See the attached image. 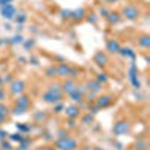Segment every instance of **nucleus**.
I'll list each match as a JSON object with an SVG mask.
<instances>
[{
	"instance_id": "obj_1",
	"label": "nucleus",
	"mask_w": 150,
	"mask_h": 150,
	"mask_svg": "<svg viewBox=\"0 0 150 150\" xmlns=\"http://www.w3.org/2000/svg\"><path fill=\"white\" fill-rule=\"evenodd\" d=\"M56 69H57V77H62V78H72V80H75L80 75V69L78 68H74V66H71V65H68V63H59L57 66H56Z\"/></svg>"
},
{
	"instance_id": "obj_2",
	"label": "nucleus",
	"mask_w": 150,
	"mask_h": 150,
	"mask_svg": "<svg viewBox=\"0 0 150 150\" xmlns=\"http://www.w3.org/2000/svg\"><path fill=\"white\" fill-rule=\"evenodd\" d=\"M56 150H77L78 149V141L72 138V137H66V138H57L54 143Z\"/></svg>"
},
{
	"instance_id": "obj_3",
	"label": "nucleus",
	"mask_w": 150,
	"mask_h": 150,
	"mask_svg": "<svg viewBox=\"0 0 150 150\" xmlns=\"http://www.w3.org/2000/svg\"><path fill=\"white\" fill-rule=\"evenodd\" d=\"M129 131H131V123L126 119H120L112 125V134H114L116 137L126 135V134H129Z\"/></svg>"
},
{
	"instance_id": "obj_4",
	"label": "nucleus",
	"mask_w": 150,
	"mask_h": 150,
	"mask_svg": "<svg viewBox=\"0 0 150 150\" xmlns=\"http://www.w3.org/2000/svg\"><path fill=\"white\" fill-rule=\"evenodd\" d=\"M120 15L125 17L126 20H129V21H137L140 18V9L137 8L135 5H126V6L122 8Z\"/></svg>"
},
{
	"instance_id": "obj_5",
	"label": "nucleus",
	"mask_w": 150,
	"mask_h": 150,
	"mask_svg": "<svg viewBox=\"0 0 150 150\" xmlns=\"http://www.w3.org/2000/svg\"><path fill=\"white\" fill-rule=\"evenodd\" d=\"M62 98H63V93L62 92H51V90H47L42 93V101L45 104H57V102H62Z\"/></svg>"
},
{
	"instance_id": "obj_6",
	"label": "nucleus",
	"mask_w": 150,
	"mask_h": 150,
	"mask_svg": "<svg viewBox=\"0 0 150 150\" xmlns=\"http://www.w3.org/2000/svg\"><path fill=\"white\" fill-rule=\"evenodd\" d=\"M128 75H129V81H131L132 87H134L135 90H140V89H141V83H140V80H138V68H137V65L134 63V62H132L131 66H129Z\"/></svg>"
},
{
	"instance_id": "obj_7",
	"label": "nucleus",
	"mask_w": 150,
	"mask_h": 150,
	"mask_svg": "<svg viewBox=\"0 0 150 150\" xmlns=\"http://www.w3.org/2000/svg\"><path fill=\"white\" fill-rule=\"evenodd\" d=\"M9 86V93L12 96H20L24 93V90H26V83H24L23 80H14Z\"/></svg>"
},
{
	"instance_id": "obj_8",
	"label": "nucleus",
	"mask_w": 150,
	"mask_h": 150,
	"mask_svg": "<svg viewBox=\"0 0 150 150\" xmlns=\"http://www.w3.org/2000/svg\"><path fill=\"white\" fill-rule=\"evenodd\" d=\"M63 112H65V116L68 119H75V120H77L81 116V108L78 105H75V104H71V105L65 107Z\"/></svg>"
},
{
	"instance_id": "obj_9",
	"label": "nucleus",
	"mask_w": 150,
	"mask_h": 150,
	"mask_svg": "<svg viewBox=\"0 0 150 150\" xmlns=\"http://www.w3.org/2000/svg\"><path fill=\"white\" fill-rule=\"evenodd\" d=\"M0 14H2V17H3L5 20H14L15 15H17V9H15V6L12 5V3H9V5H6V6H2V9H0Z\"/></svg>"
},
{
	"instance_id": "obj_10",
	"label": "nucleus",
	"mask_w": 150,
	"mask_h": 150,
	"mask_svg": "<svg viewBox=\"0 0 150 150\" xmlns=\"http://www.w3.org/2000/svg\"><path fill=\"white\" fill-rule=\"evenodd\" d=\"M60 86H62V93L63 95H69L71 92H74L75 89H77V81L75 80H72V78H65V81L63 83H60Z\"/></svg>"
},
{
	"instance_id": "obj_11",
	"label": "nucleus",
	"mask_w": 150,
	"mask_h": 150,
	"mask_svg": "<svg viewBox=\"0 0 150 150\" xmlns=\"http://www.w3.org/2000/svg\"><path fill=\"white\" fill-rule=\"evenodd\" d=\"M93 62L99 66V68H105L108 63H110V57L105 51H98L93 57Z\"/></svg>"
},
{
	"instance_id": "obj_12",
	"label": "nucleus",
	"mask_w": 150,
	"mask_h": 150,
	"mask_svg": "<svg viewBox=\"0 0 150 150\" xmlns=\"http://www.w3.org/2000/svg\"><path fill=\"white\" fill-rule=\"evenodd\" d=\"M112 101H114V98H112L111 95H101L99 98L95 99V104L102 110V108H108L112 104Z\"/></svg>"
},
{
	"instance_id": "obj_13",
	"label": "nucleus",
	"mask_w": 150,
	"mask_h": 150,
	"mask_svg": "<svg viewBox=\"0 0 150 150\" xmlns=\"http://www.w3.org/2000/svg\"><path fill=\"white\" fill-rule=\"evenodd\" d=\"M15 105H18V107H21V108H26V110H29L30 108V105H32V99L27 96V95H20V96H17V99H15Z\"/></svg>"
},
{
	"instance_id": "obj_14",
	"label": "nucleus",
	"mask_w": 150,
	"mask_h": 150,
	"mask_svg": "<svg viewBox=\"0 0 150 150\" xmlns=\"http://www.w3.org/2000/svg\"><path fill=\"white\" fill-rule=\"evenodd\" d=\"M86 86H87V89H89V92H93L96 95H99L102 92V89H104V86L99 81H96V80H89L86 83Z\"/></svg>"
},
{
	"instance_id": "obj_15",
	"label": "nucleus",
	"mask_w": 150,
	"mask_h": 150,
	"mask_svg": "<svg viewBox=\"0 0 150 150\" xmlns=\"http://www.w3.org/2000/svg\"><path fill=\"white\" fill-rule=\"evenodd\" d=\"M117 54H120L123 59H131L132 62L137 59V53L134 51L132 48H129V47H120V50H119Z\"/></svg>"
},
{
	"instance_id": "obj_16",
	"label": "nucleus",
	"mask_w": 150,
	"mask_h": 150,
	"mask_svg": "<svg viewBox=\"0 0 150 150\" xmlns=\"http://www.w3.org/2000/svg\"><path fill=\"white\" fill-rule=\"evenodd\" d=\"M68 96H69V99L72 101V104H81L84 101V93L78 89V86H77V89H75L74 92H71Z\"/></svg>"
},
{
	"instance_id": "obj_17",
	"label": "nucleus",
	"mask_w": 150,
	"mask_h": 150,
	"mask_svg": "<svg viewBox=\"0 0 150 150\" xmlns=\"http://www.w3.org/2000/svg\"><path fill=\"white\" fill-rule=\"evenodd\" d=\"M120 42L117 39H108L107 41V51L111 53V54H117L119 50H120Z\"/></svg>"
},
{
	"instance_id": "obj_18",
	"label": "nucleus",
	"mask_w": 150,
	"mask_h": 150,
	"mask_svg": "<svg viewBox=\"0 0 150 150\" xmlns=\"http://www.w3.org/2000/svg\"><path fill=\"white\" fill-rule=\"evenodd\" d=\"M107 18V21H108V24H117V23H120V20H122V15H120V12H117V11H110L108 12V15L105 17Z\"/></svg>"
},
{
	"instance_id": "obj_19",
	"label": "nucleus",
	"mask_w": 150,
	"mask_h": 150,
	"mask_svg": "<svg viewBox=\"0 0 150 150\" xmlns=\"http://www.w3.org/2000/svg\"><path fill=\"white\" fill-rule=\"evenodd\" d=\"M86 15H87L86 9H84V8H78V9L72 11L71 18H72V20H75V21H81V20H84V18H86Z\"/></svg>"
},
{
	"instance_id": "obj_20",
	"label": "nucleus",
	"mask_w": 150,
	"mask_h": 150,
	"mask_svg": "<svg viewBox=\"0 0 150 150\" xmlns=\"http://www.w3.org/2000/svg\"><path fill=\"white\" fill-rule=\"evenodd\" d=\"M137 44H138L140 48L149 50V48H150V36H149V35H141V36H138Z\"/></svg>"
},
{
	"instance_id": "obj_21",
	"label": "nucleus",
	"mask_w": 150,
	"mask_h": 150,
	"mask_svg": "<svg viewBox=\"0 0 150 150\" xmlns=\"http://www.w3.org/2000/svg\"><path fill=\"white\" fill-rule=\"evenodd\" d=\"M8 138H9V141L11 143H23L24 141V138H26V135L24 134H21V132H14V134H9L8 135Z\"/></svg>"
},
{
	"instance_id": "obj_22",
	"label": "nucleus",
	"mask_w": 150,
	"mask_h": 150,
	"mask_svg": "<svg viewBox=\"0 0 150 150\" xmlns=\"http://www.w3.org/2000/svg\"><path fill=\"white\" fill-rule=\"evenodd\" d=\"M95 80H96V81H99L102 86H105V84L108 83L110 77H108V74H107V72L101 71V72H98V74H96V78H95Z\"/></svg>"
},
{
	"instance_id": "obj_23",
	"label": "nucleus",
	"mask_w": 150,
	"mask_h": 150,
	"mask_svg": "<svg viewBox=\"0 0 150 150\" xmlns=\"http://www.w3.org/2000/svg\"><path fill=\"white\" fill-rule=\"evenodd\" d=\"M15 126H17V131L21 132V134H24V135L29 134L32 131V126H30V125H27V123H17Z\"/></svg>"
},
{
	"instance_id": "obj_24",
	"label": "nucleus",
	"mask_w": 150,
	"mask_h": 150,
	"mask_svg": "<svg viewBox=\"0 0 150 150\" xmlns=\"http://www.w3.org/2000/svg\"><path fill=\"white\" fill-rule=\"evenodd\" d=\"M147 149H149L147 140H138L134 143V150H147Z\"/></svg>"
},
{
	"instance_id": "obj_25",
	"label": "nucleus",
	"mask_w": 150,
	"mask_h": 150,
	"mask_svg": "<svg viewBox=\"0 0 150 150\" xmlns=\"http://www.w3.org/2000/svg\"><path fill=\"white\" fill-rule=\"evenodd\" d=\"M30 146H32V140H29L27 137H26V138H24V141L20 143L18 147L14 149V150H30Z\"/></svg>"
},
{
	"instance_id": "obj_26",
	"label": "nucleus",
	"mask_w": 150,
	"mask_h": 150,
	"mask_svg": "<svg viewBox=\"0 0 150 150\" xmlns=\"http://www.w3.org/2000/svg\"><path fill=\"white\" fill-rule=\"evenodd\" d=\"M45 77H48V78H56V77H57V69H56L54 65L48 66V68L45 69Z\"/></svg>"
},
{
	"instance_id": "obj_27",
	"label": "nucleus",
	"mask_w": 150,
	"mask_h": 150,
	"mask_svg": "<svg viewBox=\"0 0 150 150\" xmlns=\"http://www.w3.org/2000/svg\"><path fill=\"white\" fill-rule=\"evenodd\" d=\"M33 119H35L36 123H42L47 119V112L45 111H36L35 114H33Z\"/></svg>"
},
{
	"instance_id": "obj_28",
	"label": "nucleus",
	"mask_w": 150,
	"mask_h": 150,
	"mask_svg": "<svg viewBox=\"0 0 150 150\" xmlns=\"http://www.w3.org/2000/svg\"><path fill=\"white\" fill-rule=\"evenodd\" d=\"M11 112H12L14 116H23V114H26V112H27V110H26V108H21V107H18V105H14V107L11 108Z\"/></svg>"
},
{
	"instance_id": "obj_29",
	"label": "nucleus",
	"mask_w": 150,
	"mask_h": 150,
	"mask_svg": "<svg viewBox=\"0 0 150 150\" xmlns=\"http://www.w3.org/2000/svg\"><path fill=\"white\" fill-rule=\"evenodd\" d=\"M14 20L17 21V24H20V26H21V24H24V23L27 21V14H26V12H18Z\"/></svg>"
},
{
	"instance_id": "obj_30",
	"label": "nucleus",
	"mask_w": 150,
	"mask_h": 150,
	"mask_svg": "<svg viewBox=\"0 0 150 150\" xmlns=\"http://www.w3.org/2000/svg\"><path fill=\"white\" fill-rule=\"evenodd\" d=\"M23 41H24V38L21 35H15V36H12L11 39H8V44L15 45V44H23Z\"/></svg>"
},
{
	"instance_id": "obj_31",
	"label": "nucleus",
	"mask_w": 150,
	"mask_h": 150,
	"mask_svg": "<svg viewBox=\"0 0 150 150\" xmlns=\"http://www.w3.org/2000/svg\"><path fill=\"white\" fill-rule=\"evenodd\" d=\"M93 117H95V116H92L90 112H87V114H84V116L81 117V123H83V125H90V123L93 122Z\"/></svg>"
},
{
	"instance_id": "obj_32",
	"label": "nucleus",
	"mask_w": 150,
	"mask_h": 150,
	"mask_svg": "<svg viewBox=\"0 0 150 150\" xmlns=\"http://www.w3.org/2000/svg\"><path fill=\"white\" fill-rule=\"evenodd\" d=\"M48 90H51V92H62V86H60V83L54 81V83H51L48 86Z\"/></svg>"
},
{
	"instance_id": "obj_33",
	"label": "nucleus",
	"mask_w": 150,
	"mask_h": 150,
	"mask_svg": "<svg viewBox=\"0 0 150 150\" xmlns=\"http://www.w3.org/2000/svg\"><path fill=\"white\" fill-rule=\"evenodd\" d=\"M0 150H14V146H12L11 141H2L0 143Z\"/></svg>"
},
{
	"instance_id": "obj_34",
	"label": "nucleus",
	"mask_w": 150,
	"mask_h": 150,
	"mask_svg": "<svg viewBox=\"0 0 150 150\" xmlns=\"http://www.w3.org/2000/svg\"><path fill=\"white\" fill-rule=\"evenodd\" d=\"M0 112H2L3 116H8V114H11V107H8L5 102H0Z\"/></svg>"
},
{
	"instance_id": "obj_35",
	"label": "nucleus",
	"mask_w": 150,
	"mask_h": 150,
	"mask_svg": "<svg viewBox=\"0 0 150 150\" xmlns=\"http://www.w3.org/2000/svg\"><path fill=\"white\" fill-rule=\"evenodd\" d=\"M63 110H65L63 102H57V104H54V112H56V114H60V112H63Z\"/></svg>"
},
{
	"instance_id": "obj_36",
	"label": "nucleus",
	"mask_w": 150,
	"mask_h": 150,
	"mask_svg": "<svg viewBox=\"0 0 150 150\" xmlns=\"http://www.w3.org/2000/svg\"><path fill=\"white\" fill-rule=\"evenodd\" d=\"M71 14H72V11H69V9H62L60 11V15L63 20H71Z\"/></svg>"
},
{
	"instance_id": "obj_37",
	"label": "nucleus",
	"mask_w": 150,
	"mask_h": 150,
	"mask_svg": "<svg viewBox=\"0 0 150 150\" xmlns=\"http://www.w3.org/2000/svg\"><path fill=\"white\" fill-rule=\"evenodd\" d=\"M86 18H87V21L92 23V24H96V23H98V15H96V14H93V12H92V14H87V15H86Z\"/></svg>"
},
{
	"instance_id": "obj_38",
	"label": "nucleus",
	"mask_w": 150,
	"mask_h": 150,
	"mask_svg": "<svg viewBox=\"0 0 150 150\" xmlns=\"http://www.w3.org/2000/svg\"><path fill=\"white\" fill-rule=\"evenodd\" d=\"M69 137V131L68 129H59L57 131V138H66Z\"/></svg>"
},
{
	"instance_id": "obj_39",
	"label": "nucleus",
	"mask_w": 150,
	"mask_h": 150,
	"mask_svg": "<svg viewBox=\"0 0 150 150\" xmlns=\"http://www.w3.org/2000/svg\"><path fill=\"white\" fill-rule=\"evenodd\" d=\"M84 99H86V101H89V102H92V101H95V99H96V93L87 92V93L84 95Z\"/></svg>"
},
{
	"instance_id": "obj_40",
	"label": "nucleus",
	"mask_w": 150,
	"mask_h": 150,
	"mask_svg": "<svg viewBox=\"0 0 150 150\" xmlns=\"http://www.w3.org/2000/svg\"><path fill=\"white\" fill-rule=\"evenodd\" d=\"M99 111H101V108H99V107H98L96 104H93V105H90V107H89V112H90V114H92V116H95V114H98V112H99Z\"/></svg>"
},
{
	"instance_id": "obj_41",
	"label": "nucleus",
	"mask_w": 150,
	"mask_h": 150,
	"mask_svg": "<svg viewBox=\"0 0 150 150\" xmlns=\"http://www.w3.org/2000/svg\"><path fill=\"white\" fill-rule=\"evenodd\" d=\"M78 126V123L75 119H68V128L69 129H74V128H77Z\"/></svg>"
},
{
	"instance_id": "obj_42",
	"label": "nucleus",
	"mask_w": 150,
	"mask_h": 150,
	"mask_svg": "<svg viewBox=\"0 0 150 150\" xmlns=\"http://www.w3.org/2000/svg\"><path fill=\"white\" fill-rule=\"evenodd\" d=\"M6 96H8L6 90L3 89V87H0V102H5L6 101Z\"/></svg>"
},
{
	"instance_id": "obj_43",
	"label": "nucleus",
	"mask_w": 150,
	"mask_h": 150,
	"mask_svg": "<svg viewBox=\"0 0 150 150\" xmlns=\"http://www.w3.org/2000/svg\"><path fill=\"white\" fill-rule=\"evenodd\" d=\"M8 135H9V134H8V132L3 129V128H0V143L5 141V140L8 138Z\"/></svg>"
},
{
	"instance_id": "obj_44",
	"label": "nucleus",
	"mask_w": 150,
	"mask_h": 150,
	"mask_svg": "<svg viewBox=\"0 0 150 150\" xmlns=\"http://www.w3.org/2000/svg\"><path fill=\"white\" fill-rule=\"evenodd\" d=\"M108 12H110V9H108V8H105V6H101V9H99V15L107 17V15H108Z\"/></svg>"
},
{
	"instance_id": "obj_45",
	"label": "nucleus",
	"mask_w": 150,
	"mask_h": 150,
	"mask_svg": "<svg viewBox=\"0 0 150 150\" xmlns=\"http://www.w3.org/2000/svg\"><path fill=\"white\" fill-rule=\"evenodd\" d=\"M24 47L26 48H33L35 47V39H30V41H23Z\"/></svg>"
},
{
	"instance_id": "obj_46",
	"label": "nucleus",
	"mask_w": 150,
	"mask_h": 150,
	"mask_svg": "<svg viewBox=\"0 0 150 150\" xmlns=\"http://www.w3.org/2000/svg\"><path fill=\"white\" fill-rule=\"evenodd\" d=\"M12 81H14V80H12V75L11 74H8L6 77H3V84H11Z\"/></svg>"
},
{
	"instance_id": "obj_47",
	"label": "nucleus",
	"mask_w": 150,
	"mask_h": 150,
	"mask_svg": "<svg viewBox=\"0 0 150 150\" xmlns=\"http://www.w3.org/2000/svg\"><path fill=\"white\" fill-rule=\"evenodd\" d=\"M9 3H12V0H0V6H6Z\"/></svg>"
},
{
	"instance_id": "obj_48",
	"label": "nucleus",
	"mask_w": 150,
	"mask_h": 150,
	"mask_svg": "<svg viewBox=\"0 0 150 150\" xmlns=\"http://www.w3.org/2000/svg\"><path fill=\"white\" fill-rule=\"evenodd\" d=\"M5 122H6V116H3L2 112H0V125H3Z\"/></svg>"
},
{
	"instance_id": "obj_49",
	"label": "nucleus",
	"mask_w": 150,
	"mask_h": 150,
	"mask_svg": "<svg viewBox=\"0 0 150 150\" xmlns=\"http://www.w3.org/2000/svg\"><path fill=\"white\" fill-rule=\"evenodd\" d=\"M41 150H56V149H54V146H44Z\"/></svg>"
},
{
	"instance_id": "obj_50",
	"label": "nucleus",
	"mask_w": 150,
	"mask_h": 150,
	"mask_svg": "<svg viewBox=\"0 0 150 150\" xmlns=\"http://www.w3.org/2000/svg\"><path fill=\"white\" fill-rule=\"evenodd\" d=\"M114 147H116V150H123V146H122L120 143H116V146H114Z\"/></svg>"
},
{
	"instance_id": "obj_51",
	"label": "nucleus",
	"mask_w": 150,
	"mask_h": 150,
	"mask_svg": "<svg viewBox=\"0 0 150 150\" xmlns=\"http://www.w3.org/2000/svg\"><path fill=\"white\" fill-rule=\"evenodd\" d=\"M0 87H3V77L0 75Z\"/></svg>"
},
{
	"instance_id": "obj_52",
	"label": "nucleus",
	"mask_w": 150,
	"mask_h": 150,
	"mask_svg": "<svg viewBox=\"0 0 150 150\" xmlns=\"http://www.w3.org/2000/svg\"><path fill=\"white\" fill-rule=\"evenodd\" d=\"M105 2H107V3H116L117 0H105Z\"/></svg>"
},
{
	"instance_id": "obj_53",
	"label": "nucleus",
	"mask_w": 150,
	"mask_h": 150,
	"mask_svg": "<svg viewBox=\"0 0 150 150\" xmlns=\"http://www.w3.org/2000/svg\"><path fill=\"white\" fill-rule=\"evenodd\" d=\"M93 150H105V149H102V147H95Z\"/></svg>"
},
{
	"instance_id": "obj_54",
	"label": "nucleus",
	"mask_w": 150,
	"mask_h": 150,
	"mask_svg": "<svg viewBox=\"0 0 150 150\" xmlns=\"http://www.w3.org/2000/svg\"><path fill=\"white\" fill-rule=\"evenodd\" d=\"M84 150H93V149H89V147H84Z\"/></svg>"
}]
</instances>
